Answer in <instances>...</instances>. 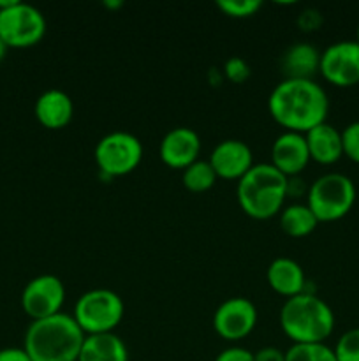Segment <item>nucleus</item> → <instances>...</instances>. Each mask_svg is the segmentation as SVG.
<instances>
[{"label": "nucleus", "instance_id": "nucleus-1", "mask_svg": "<svg viewBox=\"0 0 359 361\" xmlns=\"http://www.w3.org/2000/svg\"><path fill=\"white\" fill-rule=\"evenodd\" d=\"M267 109L271 118L285 130L306 134L326 122L329 99L317 81L285 78L270 94Z\"/></svg>", "mask_w": 359, "mask_h": 361}, {"label": "nucleus", "instance_id": "nucleus-2", "mask_svg": "<svg viewBox=\"0 0 359 361\" xmlns=\"http://www.w3.org/2000/svg\"><path fill=\"white\" fill-rule=\"evenodd\" d=\"M84 337L74 317L60 312L32 321L25 331L23 349L32 361H77Z\"/></svg>", "mask_w": 359, "mask_h": 361}, {"label": "nucleus", "instance_id": "nucleus-3", "mask_svg": "<svg viewBox=\"0 0 359 361\" xmlns=\"http://www.w3.org/2000/svg\"><path fill=\"white\" fill-rule=\"evenodd\" d=\"M280 328L292 344H326L334 330V312L313 293L285 300L280 310Z\"/></svg>", "mask_w": 359, "mask_h": 361}, {"label": "nucleus", "instance_id": "nucleus-4", "mask_svg": "<svg viewBox=\"0 0 359 361\" xmlns=\"http://www.w3.org/2000/svg\"><path fill=\"white\" fill-rule=\"evenodd\" d=\"M239 208L256 221H267L284 208L287 176L271 164H253L236 185Z\"/></svg>", "mask_w": 359, "mask_h": 361}, {"label": "nucleus", "instance_id": "nucleus-5", "mask_svg": "<svg viewBox=\"0 0 359 361\" xmlns=\"http://www.w3.org/2000/svg\"><path fill=\"white\" fill-rule=\"evenodd\" d=\"M354 182L344 173H326L319 176L306 192V207L319 222H334L344 219L355 203Z\"/></svg>", "mask_w": 359, "mask_h": 361}, {"label": "nucleus", "instance_id": "nucleus-6", "mask_svg": "<svg viewBox=\"0 0 359 361\" xmlns=\"http://www.w3.org/2000/svg\"><path fill=\"white\" fill-rule=\"evenodd\" d=\"M125 305L111 289H92L83 293L74 305V321L84 335L113 334L122 323Z\"/></svg>", "mask_w": 359, "mask_h": 361}, {"label": "nucleus", "instance_id": "nucleus-7", "mask_svg": "<svg viewBox=\"0 0 359 361\" xmlns=\"http://www.w3.org/2000/svg\"><path fill=\"white\" fill-rule=\"evenodd\" d=\"M99 171L108 178L125 176L137 169L143 161V145L139 137L123 130L106 134L94 150Z\"/></svg>", "mask_w": 359, "mask_h": 361}, {"label": "nucleus", "instance_id": "nucleus-8", "mask_svg": "<svg viewBox=\"0 0 359 361\" xmlns=\"http://www.w3.org/2000/svg\"><path fill=\"white\" fill-rule=\"evenodd\" d=\"M46 34V18L37 7L14 0L0 9V39L7 48H32Z\"/></svg>", "mask_w": 359, "mask_h": 361}, {"label": "nucleus", "instance_id": "nucleus-9", "mask_svg": "<svg viewBox=\"0 0 359 361\" xmlns=\"http://www.w3.org/2000/svg\"><path fill=\"white\" fill-rule=\"evenodd\" d=\"M65 302V286L55 275H39L25 286L21 293V309L32 321L46 319L62 312Z\"/></svg>", "mask_w": 359, "mask_h": 361}, {"label": "nucleus", "instance_id": "nucleus-10", "mask_svg": "<svg viewBox=\"0 0 359 361\" xmlns=\"http://www.w3.org/2000/svg\"><path fill=\"white\" fill-rule=\"evenodd\" d=\"M319 73L327 83L338 88L359 83V44L355 41H338L320 53Z\"/></svg>", "mask_w": 359, "mask_h": 361}, {"label": "nucleus", "instance_id": "nucleus-11", "mask_svg": "<svg viewBox=\"0 0 359 361\" xmlns=\"http://www.w3.org/2000/svg\"><path fill=\"white\" fill-rule=\"evenodd\" d=\"M257 324V309L248 298L234 296L217 307L213 314V330L227 342L248 337Z\"/></svg>", "mask_w": 359, "mask_h": 361}, {"label": "nucleus", "instance_id": "nucleus-12", "mask_svg": "<svg viewBox=\"0 0 359 361\" xmlns=\"http://www.w3.org/2000/svg\"><path fill=\"white\" fill-rule=\"evenodd\" d=\"M201 137L190 127H175L164 134L158 147V157L172 169H185L199 161Z\"/></svg>", "mask_w": 359, "mask_h": 361}, {"label": "nucleus", "instance_id": "nucleus-13", "mask_svg": "<svg viewBox=\"0 0 359 361\" xmlns=\"http://www.w3.org/2000/svg\"><path fill=\"white\" fill-rule=\"evenodd\" d=\"M215 175L224 180H241L253 166L252 148L241 140L220 141L211 150L210 161Z\"/></svg>", "mask_w": 359, "mask_h": 361}, {"label": "nucleus", "instance_id": "nucleus-14", "mask_svg": "<svg viewBox=\"0 0 359 361\" xmlns=\"http://www.w3.org/2000/svg\"><path fill=\"white\" fill-rule=\"evenodd\" d=\"M310 162L308 147L305 134L282 133L271 145V166L278 169L284 176L292 178L299 176Z\"/></svg>", "mask_w": 359, "mask_h": 361}, {"label": "nucleus", "instance_id": "nucleus-15", "mask_svg": "<svg viewBox=\"0 0 359 361\" xmlns=\"http://www.w3.org/2000/svg\"><path fill=\"white\" fill-rule=\"evenodd\" d=\"M34 113L37 122L46 129H63V127L69 126L74 116L73 99L63 90L51 88V90H46L39 95L34 106Z\"/></svg>", "mask_w": 359, "mask_h": 361}, {"label": "nucleus", "instance_id": "nucleus-16", "mask_svg": "<svg viewBox=\"0 0 359 361\" xmlns=\"http://www.w3.org/2000/svg\"><path fill=\"white\" fill-rule=\"evenodd\" d=\"M306 147H308L310 161L317 164L331 166L344 157V145H341V133L331 123L324 122L313 127L305 134Z\"/></svg>", "mask_w": 359, "mask_h": 361}, {"label": "nucleus", "instance_id": "nucleus-17", "mask_svg": "<svg viewBox=\"0 0 359 361\" xmlns=\"http://www.w3.org/2000/svg\"><path fill=\"white\" fill-rule=\"evenodd\" d=\"M266 279L270 288L277 295L292 298L296 295L305 293V271L298 261L291 257H277L270 263L266 271Z\"/></svg>", "mask_w": 359, "mask_h": 361}, {"label": "nucleus", "instance_id": "nucleus-18", "mask_svg": "<svg viewBox=\"0 0 359 361\" xmlns=\"http://www.w3.org/2000/svg\"><path fill=\"white\" fill-rule=\"evenodd\" d=\"M319 67V49L308 42H296L282 56V69L287 80H313Z\"/></svg>", "mask_w": 359, "mask_h": 361}, {"label": "nucleus", "instance_id": "nucleus-19", "mask_svg": "<svg viewBox=\"0 0 359 361\" xmlns=\"http://www.w3.org/2000/svg\"><path fill=\"white\" fill-rule=\"evenodd\" d=\"M77 361H129V351L115 334L87 335Z\"/></svg>", "mask_w": 359, "mask_h": 361}, {"label": "nucleus", "instance_id": "nucleus-20", "mask_svg": "<svg viewBox=\"0 0 359 361\" xmlns=\"http://www.w3.org/2000/svg\"><path fill=\"white\" fill-rule=\"evenodd\" d=\"M319 221L306 204L294 203L287 208H282L280 228L291 238H305L315 231Z\"/></svg>", "mask_w": 359, "mask_h": 361}, {"label": "nucleus", "instance_id": "nucleus-21", "mask_svg": "<svg viewBox=\"0 0 359 361\" xmlns=\"http://www.w3.org/2000/svg\"><path fill=\"white\" fill-rule=\"evenodd\" d=\"M218 176L215 175L213 168L208 161H196L194 164H190L189 168L183 169V185L190 192H206L211 187L215 185Z\"/></svg>", "mask_w": 359, "mask_h": 361}, {"label": "nucleus", "instance_id": "nucleus-22", "mask_svg": "<svg viewBox=\"0 0 359 361\" xmlns=\"http://www.w3.org/2000/svg\"><path fill=\"white\" fill-rule=\"evenodd\" d=\"M285 361H336V356L326 344H292L285 351Z\"/></svg>", "mask_w": 359, "mask_h": 361}, {"label": "nucleus", "instance_id": "nucleus-23", "mask_svg": "<svg viewBox=\"0 0 359 361\" xmlns=\"http://www.w3.org/2000/svg\"><path fill=\"white\" fill-rule=\"evenodd\" d=\"M336 361H359V328L345 331L334 345Z\"/></svg>", "mask_w": 359, "mask_h": 361}, {"label": "nucleus", "instance_id": "nucleus-24", "mask_svg": "<svg viewBox=\"0 0 359 361\" xmlns=\"http://www.w3.org/2000/svg\"><path fill=\"white\" fill-rule=\"evenodd\" d=\"M263 4L259 0H218L217 7L229 18H236V20H243V18H250L260 9Z\"/></svg>", "mask_w": 359, "mask_h": 361}, {"label": "nucleus", "instance_id": "nucleus-25", "mask_svg": "<svg viewBox=\"0 0 359 361\" xmlns=\"http://www.w3.org/2000/svg\"><path fill=\"white\" fill-rule=\"evenodd\" d=\"M252 74V69L246 63L245 59L241 56H231L227 62L224 63V76L227 78L231 83L234 85H243Z\"/></svg>", "mask_w": 359, "mask_h": 361}, {"label": "nucleus", "instance_id": "nucleus-26", "mask_svg": "<svg viewBox=\"0 0 359 361\" xmlns=\"http://www.w3.org/2000/svg\"><path fill=\"white\" fill-rule=\"evenodd\" d=\"M341 145H344L345 157L359 164V122L348 123L341 130Z\"/></svg>", "mask_w": 359, "mask_h": 361}, {"label": "nucleus", "instance_id": "nucleus-27", "mask_svg": "<svg viewBox=\"0 0 359 361\" xmlns=\"http://www.w3.org/2000/svg\"><path fill=\"white\" fill-rule=\"evenodd\" d=\"M215 361H253V353H250L245 348H227L222 353H218Z\"/></svg>", "mask_w": 359, "mask_h": 361}, {"label": "nucleus", "instance_id": "nucleus-28", "mask_svg": "<svg viewBox=\"0 0 359 361\" xmlns=\"http://www.w3.org/2000/svg\"><path fill=\"white\" fill-rule=\"evenodd\" d=\"M298 23H299V27H301V30L312 32V30H317V28L322 25V16H320L319 11L306 9L299 14Z\"/></svg>", "mask_w": 359, "mask_h": 361}, {"label": "nucleus", "instance_id": "nucleus-29", "mask_svg": "<svg viewBox=\"0 0 359 361\" xmlns=\"http://www.w3.org/2000/svg\"><path fill=\"white\" fill-rule=\"evenodd\" d=\"M253 361H285V351L267 345L253 353Z\"/></svg>", "mask_w": 359, "mask_h": 361}, {"label": "nucleus", "instance_id": "nucleus-30", "mask_svg": "<svg viewBox=\"0 0 359 361\" xmlns=\"http://www.w3.org/2000/svg\"><path fill=\"white\" fill-rule=\"evenodd\" d=\"M0 361H32L23 348L0 349Z\"/></svg>", "mask_w": 359, "mask_h": 361}, {"label": "nucleus", "instance_id": "nucleus-31", "mask_svg": "<svg viewBox=\"0 0 359 361\" xmlns=\"http://www.w3.org/2000/svg\"><path fill=\"white\" fill-rule=\"evenodd\" d=\"M7 49H9V48H7V46L4 44V41H2V39H0V62H2V60L6 59V55H7Z\"/></svg>", "mask_w": 359, "mask_h": 361}, {"label": "nucleus", "instance_id": "nucleus-32", "mask_svg": "<svg viewBox=\"0 0 359 361\" xmlns=\"http://www.w3.org/2000/svg\"><path fill=\"white\" fill-rule=\"evenodd\" d=\"M104 6L111 9V7H120L122 6V2H104Z\"/></svg>", "mask_w": 359, "mask_h": 361}, {"label": "nucleus", "instance_id": "nucleus-33", "mask_svg": "<svg viewBox=\"0 0 359 361\" xmlns=\"http://www.w3.org/2000/svg\"><path fill=\"white\" fill-rule=\"evenodd\" d=\"M355 42L359 44V27H358V35H355Z\"/></svg>", "mask_w": 359, "mask_h": 361}]
</instances>
